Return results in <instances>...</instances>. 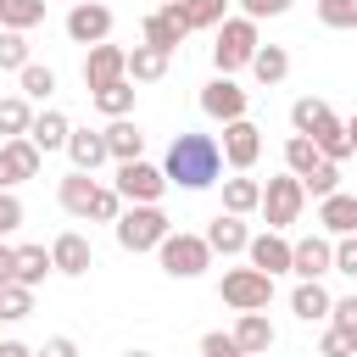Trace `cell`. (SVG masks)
<instances>
[{
	"label": "cell",
	"instance_id": "cell-19",
	"mask_svg": "<svg viewBox=\"0 0 357 357\" xmlns=\"http://www.w3.org/2000/svg\"><path fill=\"white\" fill-rule=\"evenodd\" d=\"M139 33H145V45H162V50H178V39H184L190 28H184V17H178V6H156V11L145 17V28H139Z\"/></svg>",
	"mask_w": 357,
	"mask_h": 357
},
{
	"label": "cell",
	"instance_id": "cell-43",
	"mask_svg": "<svg viewBox=\"0 0 357 357\" xmlns=\"http://www.w3.org/2000/svg\"><path fill=\"white\" fill-rule=\"evenodd\" d=\"M17 229H22V201H17V190H0V240Z\"/></svg>",
	"mask_w": 357,
	"mask_h": 357
},
{
	"label": "cell",
	"instance_id": "cell-2",
	"mask_svg": "<svg viewBox=\"0 0 357 357\" xmlns=\"http://www.w3.org/2000/svg\"><path fill=\"white\" fill-rule=\"evenodd\" d=\"M262 50V33H257V22L251 17H229L223 28H218V45H212V67L223 73V78H234L240 67H251V56Z\"/></svg>",
	"mask_w": 357,
	"mask_h": 357
},
{
	"label": "cell",
	"instance_id": "cell-27",
	"mask_svg": "<svg viewBox=\"0 0 357 357\" xmlns=\"http://www.w3.org/2000/svg\"><path fill=\"white\" fill-rule=\"evenodd\" d=\"M223 212H234V218L262 212V184H257V178H245V173L223 178Z\"/></svg>",
	"mask_w": 357,
	"mask_h": 357
},
{
	"label": "cell",
	"instance_id": "cell-5",
	"mask_svg": "<svg viewBox=\"0 0 357 357\" xmlns=\"http://www.w3.org/2000/svg\"><path fill=\"white\" fill-rule=\"evenodd\" d=\"M218 296H223V307H234V312H268V301H273V279L262 273V268H229L223 273V284H218Z\"/></svg>",
	"mask_w": 357,
	"mask_h": 357
},
{
	"label": "cell",
	"instance_id": "cell-11",
	"mask_svg": "<svg viewBox=\"0 0 357 357\" xmlns=\"http://www.w3.org/2000/svg\"><path fill=\"white\" fill-rule=\"evenodd\" d=\"M329 268H335V240H329V234L290 240V273H296V279H324Z\"/></svg>",
	"mask_w": 357,
	"mask_h": 357
},
{
	"label": "cell",
	"instance_id": "cell-9",
	"mask_svg": "<svg viewBox=\"0 0 357 357\" xmlns=\"http://www.w3.org/2000/svg\"><path fill=\"white\" fill-rule=\"evenodd\" d=\"M257 156H262V128H257L251 117L223 123V162H229L234 173H251V167H257Z\"/></svg>",
	"mask_w": 357,
	"mask_h": 357
},
{
	"label": "cell",
	"instance_id": "cell-28",
	"mask_svg": "<svg viewBox=\"0 0 357 357\" xmlns=\"http://www.w3.org/2000/svg\"><path fill=\"white\" fill-rule=\"evenodd\" d=\"M33 117H39V112H33L22 95H0V139H28Z\"/></svg>",
	"mask_w": 357,
	"mask_h": 357
},
{
	"label": "cell",
	"instance_id": "cell-4",
	"mask_svg": "<svg viewBox=\"0 0 357 357\" xmlns=\"http://www.w3.org/2000/svg\"><path fill=\"white\" fill-rule=\"evenodd\" d=\"M156 257H162V273H167V279H201V273L212 268V245H206V234H184V229L167 234Z\"/></svg>",
	"mask_w": 357,
	"mask_h": 357
},
{
	"label": "cell",
	"instance_id": "cell-32",
	"mask_svg": "<svg viewBox=\"0 0 357 357\" xmlns=\"http://www.w3.org/2000/svg\"><path fill=\"white\" fill-rule=\"evenodd\" d=\"M45 22V0H0V28L11 33H28Z\"/></svg>",
	"mask_w": 357,
	"mask_h": 357
},
{
	"label": "cell",
	"instance_id": "cell-46",
	"mask_svg": "<svg viewBox=\"0 0 357 357\" xmlns=\"http://www.w3.org/2000/svg\"><path fill=\"white\" fill-rule=\"evenodd\" d=\"M335 273H351V279H357V234L335 240Z\"/></svg>",
	"mask_w": 357,
	"mask_h": 357
},
{
	"label": "cell",
	"instance_id": "cell-24",
	"mask_svg": "<svg viewBox=\"0 0 357 357\" xmlns=\"http://www.w3.org/2000/svg\"><path fill=\"white\" fill-rule=\"evenodd\" d=\"M167 61H173V50H162V45H134V50H128V78H134V84H156V78H167Z\"/></svg>",
	"mask_w": 357,
	"mask_h": 357
},
{
	"label": "cell",
	"instance_id": "cell-39",
	"mask_svg": "<svg viewBox=\"0 0 357 357\" xmlns=\"http://www.w3.org/2000/svg\"><path fill=\"white\" fill-rule=\"evenodd\" d=\"M22 67H28V39L0 28V73H22Z\"/></svg>",
	"mask_w": 357,
	"mask_h": 357
},
{
	"label": "cell",
	"instance_id": "cell-42",
	"mask_svg": "<svg viewBox=\"0 0 357 357\" xmlns=\"http://www.w3.org/2000/svg\"><path fill=\"white\" fill-rule=\"evenodd\" d=\"M201 357H245V351H240V340H234V335L206 329V335H201Z\"/></svg>",
	"mask_w": 357,
	"mask_h": 357
},
{
	"label": "cell",
	"instance_id": "cell-33",
	"mask_svg": "<svg viewBox=\"0 0 357 357\" xmlns=\"http://www.w3.org/2000/svg\"><path fill=\"white\" fill-rule=\"evenodd\" d=\"M318 162H324V156H318V145H312L307 134H290V139H284V173L307 178V173H312Z\"/></svg>",
	"mask_w": 357,
	"mask_h": 357
},
{
	"label": "cell",
	"instance_id": "cell-54",
	"mask_svg": "<svg viewBox=\"0 0 357 357\" xmlns=\"http://www.w3.org/2000/svg\"><path fill=\"white\" fill-rule=\"evenodd\" d=\"M73 6H84V0H73Z\"/></svg>",
	"mask_w": 357,
	"mask_h": 357
},
{
	"label": "cell",
	"instance_id": "cell-14",
	"mask_svg": "<svg viewBox=\"0 0 357 357\" xmlns=\"http://www.w3.org/2000/svg\"><path fill=\"white\" fill-rule=\"evenodd\" d=\"M245 262H251V268H262L268 279H273V273H290V240H284L279 229H262V234H251Z\"/></svg>",
	"mask_w": 357,
	"mask_h": 357
},
{
	"label": "cell",
	"instance_id": "cell-25",
	"mask_svg": "<svg viewBox=\"0 0 357 357\" xmlns=\"http://www.w3.org/2000/svg\"><path fill=\"white\" fill-rule=\"evenodd\" d=\"M307 139L318 145V156H324V162H346V156H351V139H346V117H335V112H329V117H324V123H318Z\"/></svg>",
	"mask_w": 357,
	"mask_h": 357
},
{
	"label": "cell",
	"instance_id": "cell-52",
	"mask_svg": "<svg viewBox=\"0 0 357 357\" xmlns=\"http://www.w3.org/2000/svg\"><path fill=\"white\" fill-rule=\"evenodd\" d=\"M123 357H151V351H123Z\"/></svg>",
	"mask_w": 357,
	"mask_h": 357
},
{
	"label": "cell",
	"instance_id": "cell-15",
	"mask_svg": "<svg viewBox=\"0 0 357 357\" xmlns=\"http://www.w3.org/2000/svg\"><path fill=\"white\" fill-rule=\"evenodd\" d=\"M206 245H212V257H245V245H251V229H245V218H234V212H218V218L206 223Z\"/></svg>",
	"mask_w": 357,
	"mask_h": 357
},
{
	"label": "cell",
	"instance_id": "cell-44",
	"mask_svg": "<svg viewBox=\"0 0 357 357\" xmlns=\"http://www.w3.org/2000/svg\"><path fill=\"white\" fill-rule=\"evenodd\" d=\"M89 218H95V223H117V218H123V195L100 184V195H95V212H89Z\"/></svg>",
	"mask_w": 357,
	"mask_h": 357
},
{
	"label": "cell",
	"instance_id": "cell-38",
	"mask_svg": "<svg viewBox=\"0 0 357 357\" xmlns=\"http://www.w3.org/2000/svg\"><path fill=\"white\" fill-rule=\"evenodd\" d=\"M301 190H307V195H318V201H324V195H335V190H340V162H318V167L301 178Z\"/></svg>",
	"mask_w": 357,
	"mask_h": 357
},
{
	"label": "cell",
	"instance_id": "cell-20",
	"mask_svg": "<svg viewBox=\"0 0 357 357\" xmlns=\"http://www.w3.org/2000/svg\"><path fill=\"white\" fill-rule=\"evenodd\" d=\"M100 134H106V151H112V162H117V167H123V162H139V156H145V134H139V123L117 117V123H106Z\"/></svg>",
	"mask_w": 357,
	"mask_h": 357
},
{
	"label": "cell",
	"instance_id": "cell-23",
	"mask_svg": "<svg viewBox=\"0 0 357 357\" xmlns=\"http://www.w3.org/2000/svg\"><path fill=\"white\" fill-rule=\"evenodd\" d=\"M56 195H61V206H67L73 218H89V212H95L100 184H95V173H78V167H73V173L61 178V190H56Z\"/></svg>",
	"mask_w": 357,
	"mask_h": 357
},
{
	"label": "cell",
	"instance_id": "cell-36",
	"mask_svg": "<svg viewBox=\"0 0 357 357\" xmlns=\"http://www.w3.org/2000/svg\"><path fill=\"white\" fill-rule=\"evenodd\" d=\"M28 312H33V290H28V284H17V279H11V284H0V324H22Z\"/></svg>",
	"mask_w": 357,
	"mask_h": 357
},
{
	"label": "cell",
	"instance_id": "cell-26",
	"mask_svg": "<svg viewBox=\"0 0 357 357\" xmlns=\"http://www.w3.org/2000/svg\"><path fill=\"white\" fill-rule=\"evenodd\" d=\"M229 335L240 340L245 357H262V351L273 346V324H268V312H240V324H234Z\"/></svg>",
	"mask_w": 357,
	"mask_h": 357
},
{
	"label": "cell",
	"instance_id": "cell-31",
	"mask_svg": "<svg viewBox=\"0 0 357 357\" xmlns=\"http://www.w3.org/2000/svg\"><path fill=\"white\" fill-rule=\"evenodd\" d=\"M45 273H56V262H50V251H45V245H17V273H11V279L33 290V284H39Z\"/></svg>",
	"mask_w": 357,
	"mask_h": 357
},
{
	"label": "cell",
	"instance_id": "cell-47",
	"mask_svg": "<svg viewBox=\"0 0 357 357\" xmlns=\"http://www.w3.org/2000/svg\"><path fill=\"white\" fill-rule=\"evenodd\" d=\"M318 357H357V346H351L340 329H329V335L318 340Z\"/></svg>",
	"mask_w": 357,
	"mask_h": 357
},
{
	"label": "cell",
	"instance_id": "cell-8",
	"mask_svg": "<svg viewBox=\"0 0 357 357\" xmlns=\"http://www.w3.org/2000/svg\"><path fill=\"white\" fill-rule=\"evenodd\" d=\"M128 78V50L123 45H95L89 56H84V89L95 95V89H112V84H123Z\"/></svg>",
	"mask_w": 357,
	"mask_h": 357
},
{
	"label": "cell",
	"instance_id": "cell-51",
	"mask_svg": "<svg viewBox=\"0 0 357 357\" xmlns=\"http://www.w3.org/2000/svg\"><path fill=\"white\" fill-rule=\"evenodd\" d=\"M346 139H351V151H357V112L346 117Z\"/></svg>",
	"mask_w": 357,
	"mask_h": 357
},
{
	"label": "cell",
	"instance_id": "cell-13",
	"mask_svg": "<svg viewBox=\"0 0 357 357\" xmlns=\"http://www.w3.org/2000/svg\"><path fill=\"white\" fill-rule=\"evenodd\" d=\"M39 145L33 139H0V190H17L22 178L39 173Z\"/></svg>",
	"mask_w": 357,
	"mask_h": 357
},
{
	"label": "cell",
	"instance_id": "cell-6",
	"mask_svg": "<svg viewBox=\"0 0 357 357\" xmlns=\"http://www.w3.org/2000/svg\"><path fill=\"white\" fill-rule=\"evenodd\" d=\"M301 206H307V190H301V178L296 173H279V178H268L262 184V218H268V229H290L296 218H301Z\"/></svg>",
	"mask_w": 357,
	"mask_h": 357
},
{
	"label": "cell",
	"instance_id": "cell-35",
	"mask_svg": "<svg viewBox=\"0 0 357 357\" xmlns=\"http://www.w3.org/2000/svg\"><path fill=\"white\" fill-rule=\"evenodd\" d=\"M89 100L117 123V117H128V112H134V78H123V84H112V89H95Z\"/></svg>",
	"mask_w": 357,
	"mask_h": 357
},
{
	"label": "cell",
	"instance_id": "cell-12",
	"mask_svg": "<svg viewBox=\"0 0 357 357\" xmlns=\"http://www.w3.org/2000/svg\"><path fill=\"white\" fill-rule=\"evenodd\" d=\"M201 112L218 117V123H240V117H245V89L218 73L212 84H201Z\"/></svg>",
	"mask_w": 357,
	"mask_h": 357
},
{
	"label": "cell",
	"instance_id": "cell-34",
	"mask_svg": "<svg viewBox=\"0 0 357 357\" xmlns=\"http://www.w3.org/2000/svg\"><path fill=\"white\" fill-rule=\"evenodd\" d=\"M17 84H22V89H17L22 100H50V95H56V73L39 67V61H28V67L17 73Z\"/></svg>",
	"mask_w": 357,
	"mask_h": 357
},
{
	"label": "cell",
	"instance_id": "cell-48",
	"mask_svg": "<svg viewBox=\"0 0 357 357\" xmlns=\"http://www.w3.org/2000/svg\"><path fill=\"white\" fill-rule=\"evenodd\" d=\"M39 357H78V346H73L67 335H50V340L39 346Z\"/></svg>",
	"mask_w": 357,
	"mask_h": 357
},
{
	"label": "cell",
	"instance_id": "cell-7",
	"mask_svg": "<svg viewBox=\"0 0 357 357\" xmlns=\"http://www.w3.org/2000/svg\"><path fill=\"white\" fill-rule=\"evenodd\" d=\"M112 190H117L128 206H156L162 190H167V173L139 156V162H123V167H117V184H112Z\"/></svg>",
	"mask_w": 357,
	"mask_h": 357
},
{
	"label": "cell",
	"instance_id": "cell-53",
	"mask_svg": "<svg viewBox=\"0 0 357 357\" xmlns=\"http://www.w3.org/2000/svg\"><path fill=\"white\" fill-rule=\"evenodd\" d=\"M162 6H178V0H162Z\"/></svg>",
	"mask_w": 357,
	"mask_h": 357
},
{
	"label": "cell",
	"instance_id": "cell-17",
	"mask_svg": "<svg viewBox=\"0 0 357 357\" xmlns=\"http://www.w3.org/2000/svg\"><path fill=\"white\" fill-rule=\"evenodd\" d=\"M318 223H324V234H329V240L357 234V195H346V190L324 195V201H318Z\"/></svg>",
	"mask_w": 357,
	"mask_h": 357
},
{
	"label": "cell",
	"instance_id": "cell-40",
	"mask_svg": "<svg viewBox=\"0 0 357 357\" xmlns=\"http://www.w3.org/2000/svg\"><path fill=\"white\" fill-rule=\"evenodd\" d=\"M318 22H324V28H351V33H357V0H318Z\"/></svg>",
	"mask_w": 357,
	"mask_h": 357
},
{
	"label": "cell",
	"instance_id": "cell-37",
	"mask_svg": "<svg viewBox=\"0 0 357 357\" xmlns=\"http://www.w3.org/2000/svg\"><path fill=\"white\" fill-rule=\"evenodd\" d=\"M324 117H329V106H324V100H312V95H301V100L290 106V128H296V134H312Z\"/></svg>",
	"mask_w": 357,
	"mask_h": 357
},
{
	"label": "cell",
	"instance_id": "cell-16",
	"mask_svg": "<svg viewBox=\"0 0 357 357\" xmlns=\"http://www.w3.org/2000/svg\"><path fill=\"white\" fill-rule=\"evenodd\" d=\"M50 262H56V273H67V279H78V273H89L95 268V245L84 240V234H56L50 240Z\"/></svg>",
	"mask_w": 357,
	"mask_h": 357
},
{
	"label": "cell",
	"instance_id": "cell-3",
	"mask_svg": "<svg viewBox=\"0 0 357 357\" xmlns=\"http://www.w3.org/2000/svg\"><path fill=\"white\" fill-rule=\"evenodd\" d=\"M112 229H117L123 251H162V240L173 234V223H167L162 206H123V218Z\"/></svg>",
	"mask_w": 357,
	"mask_h": 357
},
{
	"label": "cell",
	"instance_id": "cell-49",
	"mask_svg": "<svg viewBox=\"0 0 357 357\" xmlns=\"http://www.w3.org/2000/svg\"><path fill=\"white\" fill-rule=\"evenodd\" d=\"M11 273H17V245L0 240V284H11Z\"/></svg>",
	"mask_w": 357,
	"mask_h": 357
},
{
	"label": "cell",
	"instance_id": "cell-1",
	"mask_svg": "<svg viewBox=\"0 0 357 357\" xmlns=\"http://www.w3.org/2000/svg\"><path fill=\"white\" fill-rule=\"evenodd\" d=\"M162 173L178 190H212L218 173H223V145L212 134H173V145L162 156Z\"/></svg>",
	"mask_w": 357,
	"mask_h": 357
},
{
	"label": "cell",
	"instance_id": "cell-41",
	"mask_svg": "<svg viewBox=\"0 0 357 357\" xmlns=\"http://www.w3.org/2000/svg\"><path fill=\"white\" fill-rule=\"evenodd\" d=\"M329 329H340L351 346H357V296H335V312H329Z\"/></svg>",
	"mask_w": 357,
	"mask_h": 357
},
{
	"label": "cell",
	"instance_id": "cell-22",
	"mask_svg": "<svg viewBox=\"0 0 357 357\" xmlns=\"http://www.w3.org/2000/svg\"><path fill=\"white\" fill-rule=\"evenodd\" d=\"M28 139H33L39 151H67V139H73V123H67V112L45 106V112L33 117V128H28Z\"/></svg>",
	"mask_w": 357,
	"mask_h": 357
},
{
	"label": "cell",
	"instance_id": "cell-10",
	"mask_svg": "<svg viewBox=\"0 0 357 357\" xmlns=\"http://www.w3.org/2000/svg\"><path fill=\"white\" fill-rule=\"evenodd\" d=\"M67 39H73V45H89V50L106 45V39H112V11H106L100 0L73 6V11H67Z\"/></svg>",
	"mask_w": 357,
	"mask_h": 357
},
{
	"label": "cell",
	"instance_id": "cell-18",
	"mask_svg": "<svg viewBox=\"0 0 357 357\" xmlns=\"http://www.w3.org/2000/svg\"><path fill=\"white\" fill-rule=\"evenodd\" d=\"M290 312H296L301 324H324V318L335 312V296L324 290V279H301V284L290 290Z\"/></svg>",
	"mask_w": 357,
	"mask_h": 357
},
{
	"label": "cell",
	"instance_id": "cell-50",
	"mask_svg": "<svg viewBox=\"0 0 357 357\" xmlns=\"http://www.w3.org/2000/svg\"><path fill=\"white\" fill-rule=\"evenodd\" d=\"M0 357H39V351L22 346V340H0Z\"/></svg>",
	"mask_w": 357,
	"mask_h": 357
},
{
	"label": "cell",
	"instance_id": "cell-30",
	"mask_svg": "<svg viewBox=\"0 0 357 357\" xmlns=\"http://www.w3.org/2000/svg\"><path fill=\"white\" fill-rule=\"evenodd\" d=\"M178 17H184L190 33L195 28H223L229 22V0H178Z\"/></svg>",
	"mask_w": 357,
	"mask_h": 357
},
{
	"label": "cell",
	"instance_id": "cell-21",
	"mask_svg": "<svg viewBox=\"0 0 357 357\" xmlns=\"http://www.w3.org/2000/svg\"><path fill=\"white\" fill-rule=\"evenodd\" d=\"M67 156H73V167H78V173H95L100 162H112V151H106V134H100V128H73Z\"/></svg>",
	"mask_w": 357,
	"mask_h": 357
},
{
	"label": "cell",
	"instance_id": "cell-45",
	"mask_svg": "<svg viewBox=\"0 0 357 357\" xmlns=\"http://www.w3.org/2000/svg\"><path fill=\"white\" fill-rule=\"evenodd\" d=\"M290 11V0H240V17H251V22H262V17H284Z\"/></svg>",
	"mask_w": 357,
	"mask_h": 357
},
{
	"label": "cell",
	"instance_id": "cell-29",
	"mask_svg": "<svg viewBox=\"0 0 357 357\" xmlns=\"http://www.w3.org/2000/svg\"><path fill=\"white\" fill-rule=\"evenodd\" d=\"M284 73H290V50L284 45H262L257 56H251V78L268 89V84H284Z\"/></svg>",
	"mask_w": 357,
	"mask_h": 357
}]
</instances>
